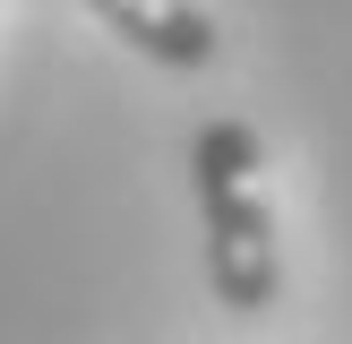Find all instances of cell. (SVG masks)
Listing matches in <instances>:
<instances>
[{"mask_svg":"<svg viewBox=\"0 0 352 344\" xmlns=\"http://www.w3.org/2000/svg\"><path fill=\"white\" fill-rule=\"evenodd\" d=\"M189 181L206 215V284L232 319H258L284 292V241L267 206V147L250 120H206L189 138Z\"/></svg>","mask_w":352,"mask_h":344,"instance_id":"6da1fadb","label":"cell"},{"mask_svg":"<svg viewBox=\"0 0 352 344\" xmlns=\"http://www.w3.org/2000/svg\"><path fill=\"white\" fill-rule=\"evenodd\" d=\"M86 9H95L129 52H146V61H164V69H206L223 52L215 17H206L198 0H86Z\"/></svg>","mask_w":352,"mask_h":344,"instance_id":"7a4b0ae2","label":"cell"}]
</instances>
